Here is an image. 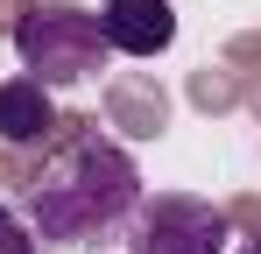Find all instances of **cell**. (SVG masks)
<instances>
[{
  "mask_svg": "<svg viewBox=\"0 0 261 254\" xmlns=\"http://www.w3.org/2000/svg\"><path fill=\"white\" fill-rule=\"evenodd\" d=\"M49 127H57V92L49 85H36L29 71L0 85V141L7 148H43Z\"/></svg>",
  "mask_w": 261,
  "mask_h": 254,
  "instance_id": "5",
  "label": "cell"
},
{
  "mask_svg": "<svg viewBox=\"0 0 261 254\" xmlns=\"http://www.w3.org/2000/svg\"><path fill=\"white\" fill-rule=\"evenodd\" d=\"M14 57L21 71L49 92H71V85H92L106 71V36H99V14L92 7H71V0H36L21 21H14Z\"/></svg>",
  "mask_w": 261,
  "mask_h": 254,
  "instance_id": "2",
  "label": "cell"
},
{
  "mask_svg": "<svg viewBox=\"0 0 261 254\" xmlns=\"http://www.w3.org/2000/svg\"><path fill=\"white\" fill-rule=\"evenodd\" d=\"M134 205H141L134 156L113 134H78L36 169V184L21 198V219L36 226L43 247H99V240L127 233Z\"/></svg>",
  "mask_w": 261,
  "mask_h": 254,
  "instance_id": "1",
  "label": "cell"
},
{
  "mask_svg": "<svg viewBox=\"0 0 261 254\" xmlns=\"http://www.w3.org/2000/svg\"><path fill=\"white\" fill-rule=\"evenodd\" d=\"M36 226L21 219V205H0V254H36Z\"/></svg>",
  "mask_w": 261,
  "mask_h": 254,
  "instance_id": "6",
  "label": "cell"
},
{
  "mask_svg": "<svg viewBox=\"0 0 261 254\" xmlns=\"http://www.w3.org/2000/svg\"><path fill=\"white\" fill-rule=\"evenodd\" d=\"M99 36H106L113 57H163L176 42V7L170 0H106Z\"/></svg>",
  "mask_w": 261,
  "mask_h": 254,
  "instance_id": "4",
  "label": "cell"
},
{
  "mask_svg": "<svg viewBox=\"0 0 261 254\" xmlns=\"http://www.w3.org/2000/svg\"><path fill=\"white\" fill-rule=\"evenodd\" d=\"M127 254H226V212L191 191H155L127 219Z\"/></svg>",
  "mask_w": 261,
  "mask_h": 254,
  "instance_id": "3",
  "label": "cell"
},
{
  "mask_svg": "<svg viewBox=\"0 0 261 254\" xmlns=\"http://www.w3.org/2000/svg\"><path fill=\"white\" fill-rule=\"evenodd\" d=\"M240 254H261V233H254V240H247V247H240Z\"/></svg>",
  "mask_w": 261,
  "mask_h": 254,
  "instance_id": "7",
  "label": "cell"
}]
</instances>
